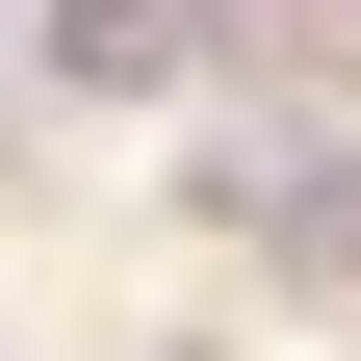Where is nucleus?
<instances>
[{"mask_svg":"<svg viewBox=\"0 0 361 361\" xmlns=\"http://www.w3.org/2000/svg\"><path fill=\"white\" fill-rule=\"evenodd\" d=\"M207 180H233V233H258V258H310V284H361V129H233Z\"/></svg>","mask_w":361,"mask_h":361,"instance_id":"obj_1","label":"nucleus"},{"mask_svg":"<svg viewBox=\"0 0 361 361\" xmlns=\"http://www.w3.org/2000/svg\"><path fill=\"white\" fill-rule=\"evenodd\" d=\"M26 52H52V78H180V52H207V0H52Z\"/></svg>","mask_w":361,"mask_h":361,"instance_id":"obj_2","label":"nucleus"}]
</instances>
